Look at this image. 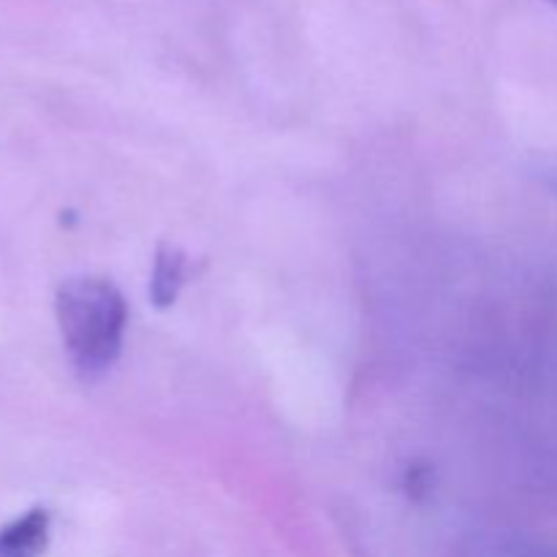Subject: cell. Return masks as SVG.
<instances>
[{
  "label": "cell",
  "mask_w": 557,
  "mask_h": 557,
  "mask_svg": "<svg viewBox=\"0 0 557 557\" xmlns=\"http://www.w3.org/2000/svg\"><path fill=\"white\" fill-rule=\"evenodd\" d=\"M185 283V253L174 245L163 243L156 250V264H152L150 297L158 308H169L177 299L180 288Z\"/></svg>",
  "instance_id": "cell-3"
},
{
  "label": "cell",
  "mask_w": 557,
  "mask_h": 557,
  "mask_svg": "<svg viewBox=\"0 0 557 557\" xmlns=\"http://www.w3.org/2000/svg\"><path fill=\"white\" fill-rule=\"evenodd\" d=\"M60 335L71 364L85 381L101 379L120 357L128 308L114 283L71 277L54 297Z\"/></svg>",
  "instance_id": "cell-1"
},
{
  "label": "cell",
  "mask_w": 557,
  "mask_h": 557,
  "mask_svg": "<svg viewBox=\"0 0 557 557\" xmlns=\"http://www.w3.org/2000/svg\"><path fill=\"white\" fill-rule=\"evenodd\" d=\"M49 520L47 509H30L0 528V557H41L49 547Z\"/></svg>",
  "instance_id": "cell-2"
},
{
  "label": "cell",
  "mask_w": 557,
  "mask_h": 557,
  "mask_svg": "<svg viewBox=\"0 0 557 557\" xmlns=\"http://www.w3.org/2000/svg\"><path fill=\"white\" fill-rule=\"evenodd\" d=\"M549 3H553V5H555V9H557V0H549Z\"/></svg>",
  "instance_id": "cell-4"
}]
</instances>
